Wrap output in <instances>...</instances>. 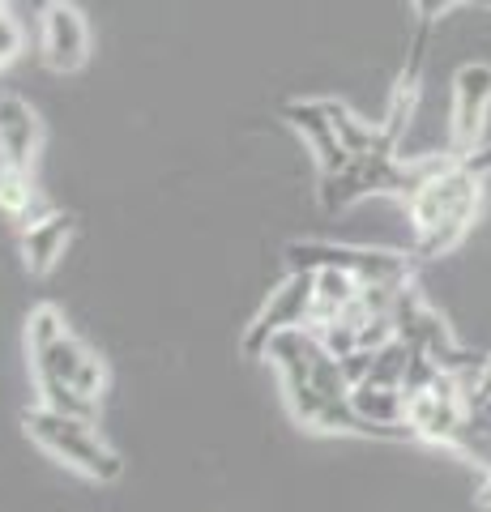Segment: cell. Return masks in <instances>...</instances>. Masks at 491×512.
<instances>
[{
	"instance_id": "cell-1",
	"label": "cell",
	"mask_w": 491,
	"mask_h": 512,
	"mask_svg": "<svg viewBox=\"0 0 491 512\" xmlns=\"http://www.w3.org/2000/svg\"><path fill=\"white\" fill-rule=\"evenodd\" d=\"M269 367L278 376L282 402H287L291 419L316 431V436H363V440H389L380 427H372L351 406V376H346L342 359L321 342L312 325L278 333L265 350Z\"/></svg>"
},
{
	"instance_id": "cell-2",
	"label": "cell",
	"mask_w": 491,
	"mask_h": 512,
	"mask_svg": "<svg viewBox=\"0 0 491 512\" xmlns=\"http://www.w3.org/2000/svg\"><path fill=\"white\" fill-rule=\"evenodd\" d=\"M26 355H30V380H35L39 406L99 419V406L107 397V384H112V372H107V363L99 359V350H90L69 329L65 312H60L56 303L30 308Z\"/></svg>"
},
{
	"instance_id": "cell-3",
	"label": "cell",
	"mask_w": 491,
	"mask_h": 512,
	"mask_svg": "<svg viewBox=\"0 0 491 512\" xmlns=\"http://www.w3.org/2000/svg\"><path fill=\"white\" fill-rule=\"evenodd\" d=\"M491 175V150L457 154L436 175H427L423 188L406 201V218L415 231L419 261H436L449 256L462 239L474 231V218L483 210V184Z\"/></svg>"
},
{
	"instance_id": "cell-4",
	"label": "cell",
	"mask_w": 491,
	"mask_h": 512,
	"mask_svg": "<svg viewBox=\"0 0 491 512\" xmlns=\"http://www.w3.org/2000/svg\"><path fill=\"white\" fill-rule=\"evenodd\" d=\"M22 427L35 448H43L52 461H60L65 470H73L86 483H116L124 474V457L116 453L107 436L99 431V419H86V414H65L52 406H30L22 414Z\"/></svg>"
},
{
	"instance_id": "cell-5",
	"label": "cell",
	"mask_w": 491,
	"mask_h": 512,
	"mask_svg": "<svg viewBox=\"0 0 491 512\" xmlns=\"http://www.w3.org/2000/svg\"><path fill=\"white\" fill-rule=\"evenodd\" d=\"M287 269H342L363 286H406L415 282L419 256L398 248H363V244H334V239H291Z\"/></svg>"
},
{
	"instance_id": "cell-6",
	"label": "cell",
	"mask_w": 491,
	"mask_h": 512,
	"mask_svg": "<svg viewBox=\"0 0 491 512\" xmlns=\"http://www.w3.org/2000/svg\"><path fill=\"white\" fill-rule=\"evenodd\" d=\"M312 308H316V269H287V278L265 295L257 316L244 325L240 355L252 359V363L265 359V350H269V342H274L278 333L312 325Z\"/></svg>"
},
{
	"instance_id": "cell-7",
	"label": "cell",
	"mask_w": 491,
	"mask_h": 512,
	"mask_svg": "<svg viewBox=\"0 0 491 512\" xmlns=\"http://www.w3.org/2000/svg\"><path fill=\"white\" fill-rule=\"evenodd\" d=\"M39 60L52 73H77L90 60V26L86 13L69 5V0H52L39 13Z\"/></svg>"
},
{
	"instance_id": "cell-8",
	"label": "cell",
	"mask_w": 491,
	"mask_h": 512,
	"mask_svg": "<svg viewBox=\"0 0 491 512\" xmlns=\"http://www.w3.org/2000/svg\"><path fill=\"white\" fill-rule=\"evenodd\" d=\"M491 120V64L470 60L453 73V107H449V128H453V150L470 154L479 150Z\"/></svg>"
},
{
	"instance_id": "cell-9",
	"label": "cell",
	"mask_w": 491,
	"mask_h": 512,
	"mask_svg": "<svg viewBox=\"0 0 491 512\" xmlns=\"http://www.w3.org/2000/svg\"><path fill=\"white\" fill-rule=\"evenodd\" d=\"M282 120L291 124V133L304 141L312 163H316V175H334L351 163V154L338 141V128H334V116H329L325 99H291L282 103Z\"/></svg>"
},
{
	"instance_id": "cell-10",
	"label": "cell",
	"mask_w": 491,
	"mask_h": 512,
	"mask_svg": "<svg viewBox=\"0 0 491 512\" xmlns=\"http://www.w3.org/2000/svg\"><path fill=\"white\" fill-rule=\"evenodd\" d=\"M77 235V218L65 210H47L39 218H30L26 227H18V252L30 278H47L52 269L65 261V252Z\"/></svg>"
},
{
	"instance_id": "cell-11",
	"label": "cell",
	"mask_w": 491,
	"mask_h": 512,
	"mask_svg": "<svg viewBox=\"0 0 491 512\" xmlns=\"http://www.w3.org/2000/svg\"><path fill=\"white\" fill-rule=\"evenodd\" d=\"M43 120L22 94H0V154L9 158L13 171L35 175V163L43 154Z\"/></svg>"
},
{
	"instance_id": "cell-12",
	"label": "cell",
	"mask_w": 491,
	"mask_h": 512,
	"mask_svg": "<svg viewBox=\"0 0 491 512\" xmlns=\"http://www.w3.org/2000/svg\"><path fill=\"white\" fill-rule=\"evenodd\" d=\"M325 107H329V116H334L338 141L346 146V154H351V158H363V154H398L385 141V128H380V120L355 116V111L346 107L342 99H325Z\"/></svg>"
},
{
	"instance_id": "cell-13",
	"label": "cell",
	"mask_w": 491,
	"mask_h": 512,
	"mask_svg": "<svg viewBox=\"0 0 491 512\" xmlns=\"http://www.w3.org/2000/svg\"><path fill=\"white\" fill-rule=\"evenodd\" d=\"M47 210H52V205L39 197L35 175L13 171L9 180L0 184V218H5V222H18V227H26L30 218H39V214H47Z\"/></svg>"
},
{
	"instance_id": "cell-14",
	"label": "cell",
	"mask_w": 491,
	"mask_h": 512,
	"mask_svg": "<svg viewBox=\"0 0 491 512\" xmlns=\"http://www.w3.org/2000/svg\"><path fill=\"white\" fill-rule=\"evenodd\" d=\"M419 77H398V86H393L389 94V107H385V116H380V128H385V141L393 150H402V141H406V128L410 120H415V107H419Z\"/></svg>"
},
{
	"instance_id": "cell-15",
	"label": "cell",
	"mask_w": 491,
	"mask_h": 512,
	"mask_svg": "<svg viewBox=\"0 0 491 512\" xmlns=\"http://www.w3.org/2000/svg\"><path fill=\"white\" fill-rule=\"evenodd\" d=\"M22 47H26V30H22V22L13 18L5 5H0V69L18 60V56H22Z\"/></svg>"
},
{
	"instance_id": "cell-16",
	"label": "cell",
	"mask_w": 491,
	"mask_h": 512,
	"mask_svg": "<svg viewBox=\"0 0 491 512\" xmlns=\"http://www.w3.org/2000/svg\"><path fill=\"white\" fill-rule=\"evenodd\" d=\"M457 5H479V9H491V0H410V9H415V18H419V30H432L436 18H445L449 9Z\"/></svg>"
},
{
	"instance_id": "cell-17",
	"label": "cell",
	"mask_w": 491,
	"mask_h": 512,
	"mask_svg": "<svg viewBox=\"0 0 491 512\" xmlns=\"http://www.w3.org/2000/svg\"><path fill=\"white\" fill-rule=\"evenodd\" d=\"M491 397V355H483L479 363V376H474V389H470V406H483Z\"/></svg>"
},
{
	"instance_id": "cell-18",
	"label": "cell",
	"mask_w": 491,
	"mask_h": 512,
	"mask_svg": "<svg viewBox=\"0 0 491 512\" xmlns=\"http://www.w3.org/2000/svg\"><path fill=\"white\" fill-rule=\"evenodd\" d=\"M474 504H479V508H491V470H487V478H483L479 495H474Z\"/></svg>"
},
{
	"instance_id": "cell-19",
	"label": "cell",
	"mask_w": 491,
	"mask_h": 512,
	"mask_svg": "<svg viewBox=\"0 0 491 512\" xmlns=\"http://www.w3.org/2000/svg\"><path fill=\"white\" fill-rule=\"evenodd\" d=\"M9 175H13V167H9V158H5V154H0V184H5V180H9Z\"/></svg>"
},
{
	"instance_id": "cell-20",
	"label": "cell",
	"mask_w": 491,
	"mask_h": 512,
	"mask_svg": "<svg viewBox=\"0 0 491 512\" xmlns=\"http://www.w3.org/2000/svg\"><path fill=\"white\" fill-rule=\"evenodd\" d=\"M474 410H483V414H487V419H491V397H487V402H483V406H474Z\"/></svg>"
},
{
	"instance_id": "cell-21",
	"label": "cell",
	"mask_w": 491,
	"mask_h": 512,
	"mask_svg": "<svg viewBox=\"0 0 491 512\" xmlns=\"http://www.w3.org/2000/svg\"><path fill=\"white\" fill-rule=\"evenodd\" d=\"M0 5H5V0H0Z\"/></svg>"
}]
</instances>
